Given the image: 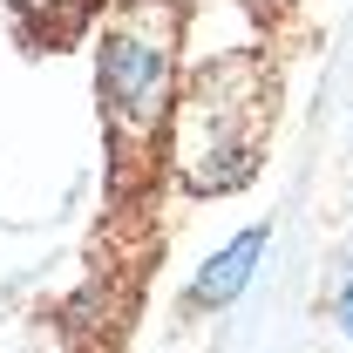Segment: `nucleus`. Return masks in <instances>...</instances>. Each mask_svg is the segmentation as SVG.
<instances>
[{
    "label": "nucleus",
    "instance_id": "nucleus-1",
    "mask_svg": "<svg viewBox=\"0 0 353 353\" xmlns=\"http://www.w3.org/2000/svg\"><path fill=\"white\" fill-rule=\"evenodd\" d=\"M265 136H272V68L259 54L204 61L183 82L176 123H170V157H176L183 190H197V197L245 190L259 176Z\"/></svg>",
    "mask_w": 353,
    "mask_h": 353
},
{
    "label": "nucleus",
    "instance_id": "nucleus-2",
    "mask_svg": "<svg viewBox=\"0 0 353 353\" xmlns=\"http://www.w3.org/2000/svg\"><path fill=\"white\" fill-rule=\"evenodd\" d=\"M176 34H183V0H123L102 28L95 102H102V136H109V157L123 163V176H136V163L163 136Z\"/></svg>",
    "mask_w": 353,
    "mask_h": 353
},
{
    "label": "nucleus",
    "instance_id": "nucleus-4",
    "mask_svg": "<svg viewBox=\"0 0 353 353\" xmlns=\"http://www.w3.org/2000/svg\"><path fill=\"white\" fill-rule=\"evenodd\" d=\"M340 319H347V333H353V285L340 292Z\"/></svg>",
    "mask_w": 353,
    "mask_h": 353
},
{
    "label": "nucleus",
    "instance_id": "nucleus-3",
    "mask_svg": "<svg viewBox=\"0 0 353 353\" xmlns=\"http://www.w3.org/2000/svg\"><path fill=\"white\" fill-rule=\"evenodd\" d=\"M259 259H265V224H252V231H238L218 259L197 272V285H190V306H204V312H211V306H231V299L252 285Z\"/></svg>",
    "mask_w": 353,
    "mask_h": 353
}]
</instances>
